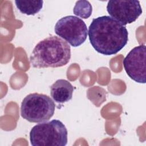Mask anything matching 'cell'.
<instances>
[{
  "mask_svg": "<svg viewBox=\"0 0 146 146\" xmlns=\"http://www.w3.org/2000/svg\"><path fill=\"white\" fill-rule=\"evenodd\" d=\"M18 9L23 14L28 15H34L38 13L42 8L43 1L42 0L21 1H15Z\"/></svg>",
  "mask_w": 146,
  "mask_h": 146,
  "instance_id": "9",
  "label": "cell"
},
{
  "mask_svg": "<svg viewBox=\"0 0 146 146\" xmlns=\"http://www.w3.org/2000/svg\"><path fill=\"white\" fill-rule=\"evenodd\" d=\"M73 91L72 85L65 79H58L50 87V95L52 98L59 103H63L70 100Z\"/></svg>",
  "mask_w": 146,
  "mask_h": 146,
  "instance_id": "8",
  "label": "cell"
},
{
  "mask_svg": "<svg viewBox=\"0 0 146 146\" xmlns=\"http://www.w3.org/2000/svg\"><path fill=\"white\" fill-rule=\"evenodd\" d=\"M70 58L71 48L68 43L60 37L51 36L35 46L30 62L36 68H55L66 65Z\"/></svg>",
  "mask_w": 146,
  "mask_h": 146,
  "instance_id": "2",
  "label": "cell"
},
{
  "mask_svg": "<svg viewBox=\"0 0 146 146\" xmlns=\"http://www.w3.org/2000/svg\"><path fill=\"white\" fill-rule=\"evenodd\" d=\"M67 130L59 120L44 121L34 126L30 132L33 146H64L67 143Z\"/></svg>",
  "mask_w": 146,
  "mask_h": 146,
  "instance_id": "3",
  "label": "cell"
},
{
  "mask_svg": "<svg viewBox=\"0 0 146 146\" xmlns=\"http://www.w3.org/2000/svg\"><path fill=\"white\" fill-rule=\"evenodd\" d=\"M146 48L144 44L132 48L123 60V66L128 76L139 83H145Z\"/></svg>",
  "mask_w": 146,
  "mask_h": 146,
  "instance_id": "7",
  "label": "cell"
},
{
  "mask_svg": "<svg viewBox=\"0 0 146 146\" xmlns=\"http://www.w3.org/2000/svg\"><path fill=\"white\" fill-rule=\"evenodd\" d=\"M107 10L111 18L123 26L135 22L142 14L140 2L136 0L109 1Z\"/></svg>",
  "mask_w": 146,
  "mask_h": 146,
  "instance_id": "6",
  "label": "cell"
},
{
  "mask_svg": "<svg viewBox=\"0 0 146 146\" xmlns=\"http://www.w3.org/2000/svg\"><path fill=\"white\" fill-rule=\"evenodd\" d=\"M54 101L47 95L33 93L27 95L21 103V115L25 120L33 123L48 121L55 112Z\"/></svg>",
  "mask_w": 146,
  "mask_h": 146,
  "instance_id": "4",
  "label": "cell"
},
{
  "mask_svg": "<svg viewBox=\"0 0 146 146\" xmlns=\"http://www.w3.org/2000/svg\"><path fill=\"white\" fill-rule=\"evenodd\" d=\"M55 33L73 47H78L86 40L88 30L84 22L76 16L68 15L56 23Z\"/></svg>",
  "mask_w": 146,
  "mask_h": 146,
  "instance_id": "5",
  "label": "cell"
},
{
  "mask_svg": "<svg viewBox=\"0 0 146 146\" xmlns=\"http://www.w3.org/2000/svg\"><path fill=\"white\" fill-rule=\"evenodd\" d=\"M88 34L94 49L105 55L117 53L128 40L125 26L107 15L94 18L88 27Z\"/></svg>",
  "mask_w": 146,
  "mask_h": 146,
  "instance_id": "1",
  "label": "cell"
},
{
  "mask_svg": "<svg viewBox=\"0 0 146 146\" xmlns=\"http://www.w3.org/2000/svg\"><path fill=\"white\" fill-rule=\"evenodd\" d=\"M74 13L81 18L87 19L92 14V6L88 1H77L74 8Z\"/></svg>",
  "mask_w": 146,
  "mask_h": 146,
  "instance_id": "10",
  "label": "cell"
}]
</instances>
